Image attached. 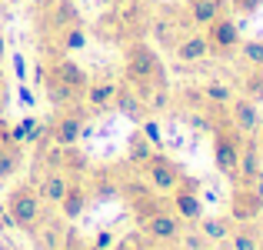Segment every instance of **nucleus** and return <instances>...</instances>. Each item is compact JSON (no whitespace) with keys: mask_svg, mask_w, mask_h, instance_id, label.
<instances>
[{"mask_svg":"<svg viewBox=\"0 0 263 250\" xmlns=\"http://www.w3.org/2000/svg\"><path fill=\"white\" fill-rule=\"evenodd\" d=\"M17 100H20V107H37V97H33V90H30V83L27 80H20V87H17Z\"/></svg>","mask_w":263,"mask_h":250,"instance_id":"37","label":"nucleus"},{"mask_svg":"<svg viewBox=\"0 0 263 250\" xmlns=\"http://www.w3.org/2000/svg\"><path fill=\"white\" fill-rule=\"evenodd\" d=\"M47 167H60V170L70 173V177H84V173L90 170V157L77 147V144H70V147H57L53 150V160Z\"/></svg>","mask_w":263,"mask_h":250,"instance_id":"21","label":"nucleus"},{"mask_svg":"<svg viewBox=\"0 0 263 250\" xmlns=\"http://www.w3.org/2000/svg\"><path fill=\"white\" fill-rule=\"evenodd\" d=\"M240 90H243V97H250L253 103H260L263 100V67H250V74L240 80Z\"/></svg>","mask_w":263,"mask_h":250,"instance_id":"31","label":"nucleus"},{"mask_svg":"<svg viewBox=\"0 0 263 250\" xmlns=\"http://www.w3.org/2000/svg\"><path fill=\"white\" fill-rule=\"evenodd\" d=\"M33 187H37V193H40V200H44V204H53V207H57L60 200H64L67 187H70V173H64L60 167H44Z\"/></svg>","mask_w":263,"mask_h":250,"instance_id":"13","label":"nucleus"},{"mask_svg":"<svg viewBox=\"0 0 263 250\" xmlns=\"http://www.w3.org/2000/svg\"><path fill=\"white\" fill-rule=\"evenodd\" d=\"M137 127H140V134L147 137V140L154 144V147H160V140H163V137H160V123H157L154 117H147V120H140Z\"/></svg>","mask_w":263,"mask_h":250,"instance_id":"34","label":"nucleus"},{"mask_svg":"<svg viewBox=\"0 0 263 250\" xmlns=\"http://www.w3.org/2000/svg\"><path fill=\"white\" fill-rule=\"evenodd\" d=\"M114 107L120 110L127 120H134V123H140V120H147L150 117V107H147V100H143L140 94H137L130 83H120L117 87V97H114Z\"/></svg>","mask_w":263,"mask_h":250,"instance_id":"18","label":"nucleus"},{"mask_svg":"<svg viewBox=\"0 0 263 250\" xmlns=\"http://www.w3.org/2000/svg\"><path fill=\"white\" fill-rule=\"evenodd\" d=\"M4 207H7V213H10V220H13V230L33 234V230H37V224L44 220V200H40V193H37V187H33V184L10 187Z\"/></svg>","mask_w":263,"mask_h":250,"instance_id":"4","label":"nucleus"},{"mask_svg":"<svg viewBox=\"0 0 263 250\" xmlns=\"http://www.w3.org/2000/svg\"><path fill=\"white\" fill-rule=\"evenodd\" d=\"M13 70H17V80H27V64L20 53H13Z\"/></svg>","mask_w":263,"mask_h":250,"instance_id":"39","label":"nucleus"},{"mask_svg":"<svg viewBox=\"0 0 263 250\" xmlns=\"http://www.w3.org/2000/svg\"><path fill=\"white\" fill-rule=\"evenodd\" d=\"M233 227H237V224H233L230 217H217V213H213V217H206V213H203V217L197 220V230L203 234L210 244H227V237H230Z\"/></svg>","mask_w":263,"mask_h":250,"instance_id":"25","label":"nucleus"},{"mask_svg":"<svg viewBox=\"0 0 263 250\" xmlns=\"http://www.w3.org/2000/svg\"><path fill=\"white\" fill-rule=\"evenodd\" d=\"M80 7L73 0H40L37 4V30H40V40L60 33L64 27L70 24H80Z\"/></svg>","mask_w":263,"mask_h":250,"instance_id":"6","label":"nucleus"},{"mask_svg":"<svg viewBox=\"0 0 263 250\" xmlns=\"http://www.w3.org/2000/svg\"><path fill=\"white\" fill-rule=\"evenodd\" d=\"M257 147H260V154H263V123H260V130H257Z\"/></svg>","mask_w":263,"mask_h":250,"instance_id":"44","label":"nucleus"},{"mask_svg":"<svg viewBox=\"0 0 263 250\" xmlns=\"http://www.w3.org/2000/svg\"><path fill=\"white\" fill-rule=\"evenodd\" d=\"M227 117H230V123L240 130L243 137H257V130H260V123H263V117H260V107L250 100V97H233L230 103H227Z\"/></svg>","mask_w":263,"mask_h":250,"instance_id":"12","label":"nucleus"},{"mask_svg":"<svg viewBox=\"0 0 263 250\" xmlns=\"http://www.w3.org/2000/svg\"><path fill=\"white\" fill-rule=\"evenodd\" d=\"M227 10H230L227 0H186V20H190L193 27H200V30H203L210 20L223 17Z\"/></svg>","mask_w":263,"mask_h":250,"instance_id":"22","label":"nucleus"},{"mask_svg":"<svg viewBox=\"0 0 263 250\" xmlns=\"http://www.w3.org/2000/svg\"><path fill=\"white\" fill-rule=\"evenodd\" d=\"M200 97H203L206 110H210V107H227L237 94H233V87L223 83V80H206L203 87H200Z\"/></svg>","mask_w":263,"mask_h":250,"instance_id":"28","label":"nucleus"},{"mask_svg":"<svg viewBox=\"0 0 263 250\" xmlns=\"http://www.w3.org/2000/svg\"><path fill=\"white\" fill-rule=\"evenodd\" d=\"M170 210L177 213L183 224H197L200 217H203V200H200V193H193V190H183V187H177V190H170Z\"/></svg>","mask_w":263,"mask_h":250,"instance_id":"17","label":"nucleus"},{"mask_svg":"<svg viewBox=\"0 0 263 250\" xmlns=\"http://www.w3.org/2000/svg\"><path fill=\"white\" fill-rule=\"evenodd\" d=\"M210 250H213V247H210Z\"/></svg>","mask_w":263,"mask_h":250,"instance_id":"45","label":"nucleus"},{"mask_svg":"<svg viewBox=\"0 0 263 250\" xmlns=\"http://www.w3.org/2000/svg\"><path fill=\"white\" fill-rule=\"evenodd\" d=\"M137 230H140L143 240H147V244H154V247H177L180 234H183V220H180L170 207H163V210H157L154 217L140 220V224H137Z\"/></svg>","mask_w":263,"mask_h":250,"instance_id":"7","label":"nucleus"},{"mask_svg":"<svg viewBox=\"0 0 263 250\" xmlns=\"http://www.w3.org/2000/svg\"><path fill=\"white\" fill-rule=\"evenodd\" d=\"M114 244H117V234L114 230H97V237H93V250H114Z\"/></svg>","mask_w":263,"mask_h":250,"instance_id":"36","label":"nucleus"},{"mask_svg":"<svg viewBox=\"0 0 263 250\" xmlns=\"http://www.w3.org/2000/svg\"><path fill=\"white\" fill-rule=\"evenodd\" d=\"M140 173H143V184H147L154 193H170V190H177L180 177H183L180 164L174 160V157L160 154V150H154V154L147 157V164L140 167Z\"/></svg>","mask_w":263,"mask_h":250,"instance_id":"8","label":"nucleus"},{"mask_svg":"<svg viewBox=\"0 0 263 250\" xmlns=\"http://www.w3.org/2000/svg\"><path fill=\"white\" fill-rule=\"evenodd\" d=\"M87 120H90V107L70 103V107H57V114L47 123V137L53 147H70L87 134Z\"/></svg>","mask_w":263,"mask_h":250,"instance_id":"5","label":"nucleus"},{"mask_svg":"<svg viewBox=\"0 0 263 250\" xmlns=\"http://www.w3.org/2000/svg\"><path fill=\"white\" fill-rule=\"evenodd\" d=\"M24 167V147L20 144H0V180H10Z\"/></svg>","mask_w":263,"mask_h":250,"instance_id":"27","label":"nucleus"},{"mask_svg":"<svg viewBox=\"0 0 263 250\" xmlns=\"http://www.w3.org/2000/svg\"><path fill=\"white\" fill-rule=\"evenodd\" d=\"M4 230H13V220H10V213H7V207L0 204V234Z\"/></svg>","mask_w":263,"mask_h":250,"instance_id":"40","label":"nucleus"},{"mask_svg":"<svg viewBox=\"0 0 263 250\" xmlns=\"http://www.w3.org/2000/svg\"><path fill=\"white\" fill-rule=\"evenodd\" d=\"M87 207H90V187H87V180L84 177H70V187H67L64 200L57 204L60 217H64V220H80Z\"/></svg>","mask_w":263,"mask_h":250,"instance_id":"14","label":"nucleus"},{"mask_svg":"<svg viewBox=\"0 0 263 250\" xmlns=\"http://www.w3.org/2000/svg\"><path fill=\"white\" fill-rule=\"evenodd\" d=\"M237 50L247 67H263V40H240Z\"/></svg>","mask_w":263,"mask_h":250,"instance_id":"32","label":"nucleus"},{"mask_svg":"<svg viewBox=\"0 0 263 250\" xmlns=\"http://www.w3.org/2000/svg\"><path fill=\"white\" fill-rule=\"evenodd\" d=\"M4 110H7V74L0 67V117H4Z\"/></svg>","mask_w":263,"mask_h":250,"instance_id":"38","label":"nucleus"},{"mask_svg":"<svg viewBox=\"0 0 263 250\" xmlns=\"http://www.w3.org/2000/svg\"><path fill=\"white\" fill-rule=\"evenodd\" d=\"M50 44H53V50H57V57H64V53H77V50H84V47L90 44V27L84 24V20H80V24H70V27H64L60 33H53Z\"/></svg>","mask_w":263,"mask_h":250,"instance_id":"19","label":"nucleus"},{"mask_svg":"<svg viewBox=\"0 0 263 250\" xmlns=\"http://www.w3.org/2000/svg\"><path fill=\"white\" fill-rule=\"evenodd\" d=\"M0 144H10V123L0 117Z\"/></svg>","mask_w":263,"mask_h":250,"instance_id":"41","label":"nucleus"},{"mask_svg":"<svg viewBox=\"0 0 263 250\" xmlns=\"http://www.w3.org/2000/svg\"><path fill=\"white\" fill-rule=\"evenodd\" d=\"M186 10L183 7H163L157 17H150V27L147 30L154 33V40H157V47H163V50H174L177 47V40L186 33Z\"/></svg>","mask_w":263,"mask_h":250,"instance_id":"9","label":"nucleus"},{"mask_svg":"<svg viewBox=\"0 0 263 250\" xmlns=\"http://www.w3.org/2000/svg\"><path fill=\"white\" fill-rule=\"evenodd\" d=\"M44 137H47V123L40 120V117H33V114H27V117H20L17 123H10V140L20 144L24 150L37 147Z\"/></svg>","mask_w":263,"mask_h":250,"instance_id":"20","label":"nucleus"},{"mask_svg":"<svg viewBox=\"0 0 263 250\" xmlns=\"http://www.w3.org/2000/svg\"><path fill=\"white\" fill-rule=\"evenodd\" d=\"M117 87H120V83H117V80H107V77H103V80H90V83H87V94H84V103L90 107V114L114 107Z\"/></svg>","mask_w":263,"mask_h":250,"instance_id":"23","label":"nucleus"},{"mask_svg":"<svg viewBox=\"0 0 263 250\" xmlns=\"http://www.w3.org/2000/svg\"><path fill=\"white\" fill-rule=\"evenodd\" d=\"M227 217L233 224H253V220L263 217V197L253 187H233L230 193V213Z\"/></svg>","mask_w":263,"mask_h":250,"instance_id":"11","label":"nucleus"},{"mask_svg":"<svg viewBox=\"0 0 263 250\" xmlns=\"http://www.w3.org/2000/svg\"><path fill=\"white\" fill-rule=\"evenodd\" d=\"M253 190L263 197V167H260V173H257V180H253Z\"/></svg>","mask_w":263,"mask_h":250,"instance_id":"42","label":"nucleus"},{"mask_svg":"<svg viewBox=\"0 0 263 250\" xmlns=\"http://www.w3.org/2000/svg\"><path fill=\"white\" fill-rule=\"evenodd\" d=\"M227 247H230V250H260V234L250 230V224H240V227L230 230Z\"/></svg>","mask_w":263,"mask_h":250,"instance_id":"29","label":"nucleus"},{"mask_svg":"<svg viewBox=\"0 0 263 250\" xmlns=\"http://www.w3.org/2000/svg\"><path fill=\"white\" fill-rule=\"evenodd\" d=\"M203 37H206V44H210V57H233L237 47H240V40H243L237 20H233L230 13L210 20V24L203 27Z\"/></svg>","mask_w":263,"mask_h":250,"instance_id":"10","label":"nucleus"},{"mask_svg":"<svg viewBox=\"0 0 263 250\" xmlns=\"http://www.w3.org/2000/svg\"><path fill=\"white\" fill-rule=\"evenodd\" d=\"M123 83L137 90L147 100L150 114L163 110L170 100V80H167V64H163L160 50L150 40L134 37L123 44Z\"/></svg>","mask_w":263,"mask_h":250,"instance_id":"1","label":"nucleus"},{"mask_svg":"<svg viewBox=\"0 0 263 250\" xmlns=\"http://www.w3.org/2000/svg\"><path fill=\"white\" fill-rule=\"evenodd\" d=\"M37 250H64V240H67V230L60 224H50V220H40L37 230L30 234Z\"/></svg>","mask_w":263,"mask_h":250,"instance_id":"24","label":"nucleus"},{"mask_svg":"<svg viewBox=\"0 0 263 250\" xmlns=\"http://www.w3.org/2000/svg\"><path fill=\"white\" fill-rule=\"evenodd\" d=\"M150 154H154V144H150L140 130H137V134H130V140H127V160L134 164V167H143Z\"/></svg>","mask_w":263,"mask_h":250,"instance_id":"30","label":"nucleus"},{"mask_svg":"<svg viewBox=\"0 0 263 250\" xmlns=\"http://www.w3.org/2000/svg\"><path fill=\"white\" fill-rule=\"evenodd\" d=\"M87 83H90V74L77 64V60L57 57V60H50V67H47L40 90H44V100L50 103V107H70V103L84 100Z\"/></svg>","mask_w":263,"mask_h":250,"instance_id":"2","label":"nucleus"},{"mask_svg":"<svg viewBox=\"0 0 263 250\" xmlns=\"http://www.w3.org/2000/svg\"><path fill=\"white\" fill-rule=\"evenodd\" d=\"M260 167H263V154L257 147V137H247L243 150H240V164H237V180H233V187H253Z\"/></svg>","mask_w":263,"mask_h":250,"instance_id":"15","label":"nucleus"},{"mask_svg":"<svg viewBox=\"0 0 263 250\" xmlns=\"http://www.w3.org/2000/svg\"><path fill=\"white\" fill-rule=\"evenodd\" d=\"M93 37H100V40H107V44H127V30H123V24L117 20V13L110 10V13H103V17H97V24H93Z\"/></svg>","mask_w":263,"mask_h":250,"instance_id":"26","label":"nucleus"},{"mask_svg":"<svg viewBox=\"0 0 263 250\" xmlns=\"http://www.w3.org/2000/svg\"><path fill=\"white\" fill-rule=\"evenodd\" d=\"M170 53L177 57V64H200L203 57H210V44H206L203 30H186Z\"/></svg>","mask_w":263,"mask_h":250,"instance_id":"16","label":"nucleus"},{"mask_svg":"<svg viewBox=\"0 0 263 250\" xmlns=\"http://www.w3.org/2000/svg\"><path fill=\"white\" fill-rule=\"evenodd\" d=\"M7 57V37H4V30H0V60Z\"/></svg>","mask_w":263,"mask_h":250,"instance_id":"43","label":"nucleus"},{"mask_svg":"<svg viewBox=\"0 0 263 250\" xmlns=\"http://www.w3.org/2000/svg\"><path fill=\"white\" fill-rule=\"evenodd\" d=\"M227 4H230V10L240 13V17H253L263 7V0H227Z\"/></svg>","mask_w":263,"mask_h":250,"instance_id":"35","label":"nucleus"},{"mask_svg":"<svg viewBox=\"0 0 263 250\" xmlns=\"http://www.w3.org/2000/svg\"><path fill=\"white\" fill-rule=\"evenodd\" d=\"M210 114H213V130H210V134H213V167H217V170L233 184V180H237L240 150H243L247 137L230 123L227 107H210Z\"/></svg>","mask_w":263,"mask_h":250,"instance_id":"3","label":"nucleus"},{"mask_svg":"<svg viewBox=\"0 0 263 250\" xmlns=\"http://www.w3.org/2000/svg\"><path fill=\"white\" fill-rule=\"evenodd\" d=\"M177 247L180 250H210V240L203 237L200 230H190V234H180V240H177Z\"/></svg>","mask_w":263,"mask_h":250,"instance_id":"33","label":"nucleus"}]
</instances>
